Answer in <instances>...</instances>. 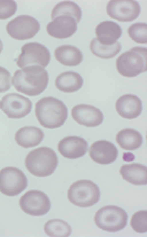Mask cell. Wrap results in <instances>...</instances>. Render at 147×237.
I'll list each match as a JSON object with an SVG mask.
<instances>
[{"instance_id":"cell-1","label":"cell","mask_w":147,"mask_h":237,"mask_svg":"<svg viewBox=\"0 0 147 237\" xmlns=\"http://www.w3.org/2000/svg\"><path fill=\"white\" fill-rule=\"evenodd\" d=\"M49 76L44 68L38 65L25 67L16 70L12 84L18 91L30 96L41 93L48 84Z\"/></svg>"},{"instance_id":"cell-21","label":"cell","mask_w":147,"mask_h":237,"mask_svg":"<svg viewBox=\"0 0 147 237\" xmlns=\"http://www.w3.org/2000/svg\"><path fill=\"white\" fill-rule=\"evenodd\" d=\"M83 80L78 73L73 71L61 73L57 77L55 81L57 88L63 92L71 93L76 92L82 87Z\"/></svg>"},{"instance_id":"cell-31","label":"cell","mask_w":147,"mask_h":237,"mask_svg":"<svg viewBox=\"0 0 147 237\" xmlns=\"http://www.w3.org/2000/svg\"><path fill=\"white\" fill-rule=\"evenodd\" d=\"M3 46L2 42L0 40V54L1 52L3 49Z\"/></svg>"},{"instance_id":"cell-18","label":"cell","mask_w":147,"mask_h":237,"mask_svg":"<svg viewBox=\"0 0 147 237\" xmlns=\"http://www.w3.org/2000/svg\"><path fill=\"white\" fill-rule=\"evenodd\" d=\"M43 132L40 128L33 126H27L20 129L16 132L15 139L17 143L25 148L36 146L43 140Z\"/></svg>"},{"instance_id":"cell-20","label":"cell","mask_w":147,"mask_h":237,"mask_svg":"<svg viewBox=\"0 0 147 237\" xmlns=\"http://www.w3.org/2000/svg\"><path fill=\"white\" fill-rule=\"evenodd\" d=\"M120 173L123 179L135 185H146L147 183L146 167L139 163L122 165Z\"/></svg>"},{"instance_id":"cell-27","label":"cell","mask_w":147,"mask_h":237,"mask_svg":"<svg viewBox=\"0 0 147 237\" xmlns=\"http://www.w3.org/2000/svg\"><path fill=\"white\" fill-rule=\"evenodd\" d=\"M128 35L131 39L139 44L147 43V24L138 22L130 26L127 30Z\"/></svg>"},{"instance_id":"cell-9","label":"cell","mask_w":147,"mask_h":237,"mask_svg":"<svg viewBox=\"0 0 147 237\" xmlns=\"http://www.w3.org/2000/svg\"><path fill=\"white\" fill-rule=\"evenodd\" d=\"M32 107V103L28 98L16 93L7 94L0 101V108L11 119H20L29 114Z\"/></svg>"},{"instance_id":"cell-25","label":"cell","mask_w":147,"mask_h":237,"mask_svg":"<svg viewBox=\"0 0 147 237\" xmlns=\"http://www.w3.org/2000/svg\"><path fill=\"white\" fill-rule=\"evenodd\" d=\"M61 15L72 16L78 23L82 17L81 10L79 6L73 2L67 1L60 2L57 4L52 10L51 18L53 19Z\"/></svg>"},{"instance_id":"cell-14","label":"cell","mask_w":147,"mask_h":237,"mask_svg":"<svg viewBox=\"0 0 147 237\" xmlns=\"http://www.w3.org/2000/svg\"><path fill=\"white\" fill-rule=\"evenodd\" d=\"M47 26L46 29L51 36L63 39L72 35L77 29V22L72 16L65 15H58Z\"/></svg>"},{"instance_id":"cell-2","label":"cell","mask_w":147,"mask_h":237,"mask_svg":"<svg viewBox=\"0 0 147 237\" xmlns=\"http://www.w3.org/2000/svg\"><path fill=\"white\" fill-rule=\"evenodd\" d=\"M35 114L44 127L53 129L62 126L67 119V108L61 100L52 97H44L35 104Z\"/></svg>"},{"instance_id":"cell-5","label":"cell","mask_w":147,"mask_h":237,"mask_svg":"<svg viewBox=\"0 0 147 237\" xmlns=\"http://www.w3.org/2000/svg\"><path fill=\"white\" fill-rule=\"evenodd\" d=\"M100 192L99 187L92 181L86 179L76 181L69 187L67 196L69 201L81 207L92 206L99 201Z\"/></svg>"},{"instance_id":"cell-13","label":"cell","mask_w":147,"mask_h":237,"mask_svg":"<svg viewBox=\"0 0 147 237\" xmlns=\"http://www.w3.org/2000/svg\"><path fill=\"white\" fill-rule=\"evenodd\" d=\"M73 119L78 124L87 127H94L101 124L103 115L96 107L89 105L80 104L74 106L71 111Z\"/></svg>"},{"instance_id":"cell-8","label":"cell","mask_w":147,"mask_h":237,"mask_svg":"<svg viewBox=\"0 0 147 237\" xmlns=\"http://www.w3.org/2000/svg\"><path fill=\"white\" fill-rule=\"evenodd\" d=\"M27 183L26 175L17 168L8 167L0 171V191L6 195H18L26 189Z\"/></svg>"},{"instance_id":"cell-6","label":"cell","mask_w":147,"mask_h":237,"mask_svg":"<svg viewBox=\"0 0 147 237\" xmlns=\"http://www.w3.org/2000/svg\"><path fill=\"white\" fill-rule=\"evenodd\" d=\"M128 215L123 209L115 205H107L99 209L95 214L94 221L100 228L109 232H115L127 225Z\"/></svg>"},{"instance_id":"cell-11","label":"cell","mask_w":147,"mask_h":237,"mask_svg":"<svg viewBox=\"0 0 147 237\" xmlns=\"http://www.w3.org/2000/svg\"><path fill=\"white\" fill-rule=\"evenodd\" d=\"M19 204L25 213L33 216H40L46 214L49 210L51 202L47 195L37 190L28 191L20 198Z\"/></svg>"},{"instance_id":"cell-23","label":"cell","mask_w":147,"mask_h":237,"mask_svg":"<svg viewBox=\"0 0 147 237\" xmlns=\"http://www.w3.org/2000/svg\"><path fill=\"white\" fill-rule=\"evenodd\" d=\"M116 140L121 148L129 150L138 148L141 146L143 141L141 134L136 130L130 128L120 131L116 136Z\"/></svg>"},{"instance_id":"cell-3","label":"cell","mask_w":147,"mask_h":237,"mask_svg":"<svg viewBox=\"0 0 147 237\" xmlns=\"http://www.w3.org/2000/svg\"><path fill=\"white\" fill-rule=\"evenodd\" d=\"M58 162L55 152L49 147L43 146L29 152L26 157L25 163L26 169L31 174L44 177L53 173Z\"/></svg>"},{"instance_id":"cell-28","label":"cell","mask_w":147,"mask_h":237,"mask_svg":"<svg viewBox=\"0 0 147 237\" xmlns=\"http://www.w3.org/2000/svg\"><path fill=\"white\" fill-rule=\"evenodd\" d=\"M147 211L141 210L137 211L132 216L130 225L136 232L142 233L147 232Z\"/></svg>"},{"instance_id":"cell-15","label":"cell","mask_w":147,"mask_h":237,"mask_svg":"<svg viewBox=\"0 0 147 237\" xmlns=\"http://www.w3.org/2000/svg\"><path fill=\"white\" fill-rule=\"evenodd\" d=\"M88 143L84 138L76 136L65 137L59 142L58 150L64 157L70 159L80 158L85 155Z\"/></svg>"},{"instance_id":"cell-16","label":"cell","mask_w":147,"mask_h":237,"mask_svg":"<svg viewBox=\"0 0 147 237\" xmlns=\"http://www.w3.org/2000/svg\"><path fill=\"white\" fill-rule=\"evenodd\" d=\"M89 153L91 159L102 164H107L114 162L118 155V150L110 142L100 140L94 142L90 146Z\"/></svg>"},{"instance_id":"cell-10","label":"cell","mask_w":147,"mask_h":237,"mask_svg":"<svg viewBox=\"0 0 147 237\" xmlns=\"http://www.w3.org/2000/svg\"><path fill=\"white\" fill-rule=\"evenodd\" d=\"M38 22L33 17L28 15L18 16L7 24L8 34L16 40H24L33 38L40 30Z\"/></svg>"},{"instance_id":"cell-22","label":"cell","mask_w":147,"mask_h":237,"mask_svg":"<svg viewBox=\"0 0 147 237\" xmlns=\"http://www.w3.org/2000/svg\"><path fill=\"white\" fill-rule=\"evenodd\" d=\"M55 57L62 64L74 66L80 64L83 59L80 51L76 47L69 45L59 46L55 50Z\"/></svg>"},{"instance_id":"cell-4","label":"cell","mask_w":147,"mask_h":237,"mask_svg":"<svg viewBox=\"0 0 147 237\" xmlns=\"http://www.w3.org/2000/svg\"><path fill=\"white\" fill-rule=\"evenodd\" d=\"M147 48L136 46L122 54L117 59L119 73L127 77H136L147 70Z\"/></svg>"},{"instance_id":"cell-26","label":"cell","mask_w":147,"mask_h":237,"mask_svg":"<svg viewBox=\"0 0 147 237\" xmlns=\"http://www.w3.org/2000/svg\"><path fill=\"white\" fill-rule=\"evenodd\" d=\"M44 229L50 237H68L71 234V229L65 221L57 219L51 220L45 224Z\"/></svg>"},{"instance_id":"cell-19","label":"cell","mask_w":147,"mask_h":237,"mask_svg":"<svg viewBox=\"0 0 147 237\" xmlns=\"http://www.w3.org/2000/svg\"><path fill=\"white\" fill-rule=\"evenodd\" d=\"M97 40L106 45L115 44L121 36L122 30L120 26L115 22L106 21L99 23L95 29Z\"/></svg>"},{"instance_id":"cell-24","label":"cell","mask_w":147,"mask_h":237,"mask_svg":"<svg viewBox=\"0 0 147 237\" xmlns=\"http://www.w3.org/2000/svg\"><path fill=\"white\" fill-rule=\"evenodd\" d=\"M90 49L95 56L101 58L109 59L115 56L120 51L121 46L117 42L112 45H106L100 43L96 38L92 39L90 44Z\"/></svg>"},{"instance_id":"cell-30","label":"cell","mask_w":147,"mask_h":237,"mask_svg":"<svg viewBox=\"0 0 147 237\" xmlns=\"http://www.w3.org/2000/svg\"><path fill=\"white\" fill-rule=\"evenodd\" d=\"M12 84L10 73L5 68L0 66V93L8 90Z\"/></svg>"},{"instance_id":"cell-7","label":"cell","mask_w":147,"mask_h":237,"mask_svg":"<svg viewBox=\"0 0 147 237\" xmlns=\"http://www.w3.org/2000/svg\"><path fill=\"white\" fill-rule=\"evenodd\" d=\"M50 58L49 52L46 47L38 43L30 42L22 47L16 64L21 68L33 65L44 68L49 64Z\"/></svg>"},{"instance_id":"cell-29","label":"cell","mask_w":147,"mask_h":237,"mask_svg":"<svg viewBox=\"0 0 147 237\" xmlns=\"http://www.w3.org/2000/svg\"><path fill=\"white\" fill-rule=\"evenodd\" d=\"M17 5L16 2L11 0H0V19H7L16 12Z\"/></svg>"},{"instance_id":"cell-12","label":"cell","mask_w":147,"mask_h":237,"mask_svg":"<svg viewBox=\"0 0 147 237\" xmlns=\"http://www.w3.org/2000/svg\"><path fill=\"white\" fill-rule=\"evenodd\" d=\"M106 10L112 18L127 22L136 19L140 13L141 8L138 3L134 0H113L108 2Z\"/></svg>"},{"instance_id":"cell-17","label":"cell","mask_w":147,"mask_h":237,"mask_svg":"<svg viewBox=\"0 0 147 237\" xmlns=\"http://www.w3.org/2000/svg\"><path fill=\"white\" fill-rule=\"evenodd\" d=\"M116 110L121 117L132 119L138 116L142 110V102L137 96L127 94L120 97L115 104Z\"/></svg>"}]
</instances>
